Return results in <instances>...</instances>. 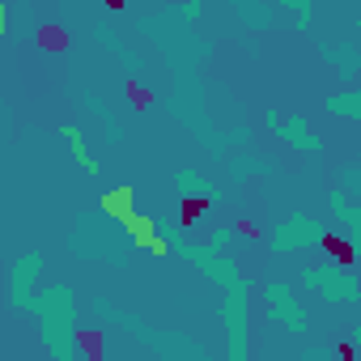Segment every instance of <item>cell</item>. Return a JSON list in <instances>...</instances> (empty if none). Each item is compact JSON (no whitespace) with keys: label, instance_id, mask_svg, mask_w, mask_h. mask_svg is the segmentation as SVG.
Returning <instances> with one entry per match:
<instances>
[{"label":"cell","instance_id":"cell-5","mask_svg":"<svg viewBox=\"0 0 361 361\" xmlns=\"http://www.w3.org/2000/svg\"><path fill=\"white\" fill-rule=\"evenodd\" d=\"M209 204H213L209 196H188V200H183V209H178V221H183V226H196V221L209 213Z\"/></svg>","mask_w":361,"mask_h":361},{"label":"cell","instance_id":"cell-8","mask_svg":"<svg viewBox=\"0 0 361 361\" xmlns=\"http://www.w3.org/2000/svg\"><path fill=\"white\" fill-rule=\"evenodd\" d=\"M238 234H243V238H251V243H259V238H264L255 221H238Z\"/></svg>","mask_w":361,"mask_h":361},{"label":"cell","instance_id":"cell-6","mask_svg":"<svg viewBox=\"0 0 361 361\" xmlns=\"http://www.w3.org/2000/svg\"><path fill=\"white\" fill-rule=\"evenodd\" d=\"M123 94H128V102H132L136 111H149V106H153V90H145V85H136V81H128Z\"/></svg>","mask_w":361,"mask_h":361},{"label":"cell","instance_id":"cell-3","mask_svg":"<svg viewBox=\"0 0 361 361\" xmlns=\"http://www.w3.org/2000/svg\"><path fill=\"white\" fill-rule=\"evenodd\" d=\"M323 251H327L336 264H344V268H348V264H357L353 243H348V238H340V234H323Z\"/></svg>","mask_w":361,"mask_h":361},{"label":"cell","instance_id":"cell-9","mask_svg":"<svg viewBox=\"0 0 361 361\" xmlns=\"http://www.w3.org/2000/svg\"><path fill=\"white\" fill-rule=\"evenodd\" d=\"M149 251H153V255H170V243H166V238H153Z\"/></svg>","mask_w":361,"mask_h":361},{"label":"cell","instance_id":"cell-2","mask_svg":"<svg viewBox=\"0 0 361 361\" xmlns=\"http://www.w3.org/2000/svg\"><path fill=\"white\" fill-rule=\"evenodd\" d=\"M132 200H136V192L123 183V188H115V192H106V196H102V213H111V217H119V221H123V217H132Z\"/></svg>","mask_w":361,"mask_h":361},{"label":"cell","instance_id":"cell-4","mask_svg":"<svg viewBox=\"0 0 361 361\" xmlns=\"http://www.w3.org/2000/svg\"><path fill=\"white\" fill-rule=\"evenodd\" d=\"M35 39H39V47H43V51H64V47H68V30H60L56 22L39 26V35H35Z\"/></svg>","mask_w":361,"mask_h":361},{"label":"cell","instance_id":"cell-7","mask_svg":"<svg viewBox=\"0 0 361 361\" xmlns=\"http://www.w3.org/2000/svg\"><path fill=\"white\" fill-rule=\"evenodd\" d=\"M77 344L85 348L90 361H102V340H98V331H77Z\"/></svg>","mask_w":361,"mask_h":361},{"label":"cell","instance_id":"cell-10","mask_svg":"<svg viewBox=\"0 0 361 361\" xmlns=\"http://www.w3.org/2000/svg\"><path fill=\"white\" fill-rule=\"evenodd\" d=\"M106 9H111V13H119V9H123V0H106Z\"/></svg>","mask_w":361,"mask_h":361},{"label":"cell","instance_id":"cell-1","mask_svg":"<svg viewBox=\"0 0 361 361\" xmlns=\"http://www.w3.org/2000/svg\"><path fill=\"white\" fill-rule=\"evenodd\" d=\"M123 230H128V238H132L136 247H145V251H149V243L157 238V226H153V217H145V213L123 217Z\"/></svg>","mask_w":361,"mask_h":361}]
</instances>
